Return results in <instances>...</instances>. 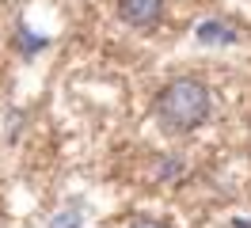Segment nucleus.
Masks as SVG:
<instances>
[{
	"label": "nucleus",
	"mask_w": 251,
	"mask_h": 228,
	"mask_svg": "<svg viewBox=\"0 0 251 228\" xmlns=\"http://www.w3.org/2000/svg\"><path fill=\"white\" fill-rule=\"evenodd\" d=\"M114 12L126 27L133 30H152L164 19V0H114Z\"/></svg>",
	"instance_id": "obj_2"
},
{
	"label": "nucleus",
	"mask_w": 251,
	"mask_h": 228,
	"mask_svg": "<svg viewBox=\"0 0 251 228\" xmlns=\"http://www.w3.org/2000/svg\"><path fill=\"white\" fill-rule=\"evenodd\" d=\"M76 225H80V213L76 209H65V217H61V221H53L50 228H76Z\"/></svg>",
	"instance_id": "obj_3"
},
{
	"label": "nucleus",
	"mask_w": 251,
	"mask_h": 228,
	"mask_svg": "<svg viewBox=\"0 0 251 228\" xmlns=\"http://www.w3.org/2000/svg\"><path fill=\"white\" fill-rule=\"evenodd\" d=\"M213 114V91L198 76H172L152 99V118L164 133H194Z\"/></svg>",
	"instance_id": "obj_1"
},
{
	"label": "nucleus",
	"mask_w": 251,
	"mask_h": 228,
	"mask_svg": "<svg viewBox=\"0 0 251 228\" xmlns=\"http://www.w3.org/2000/svg\"><path fill=\"white\" fill-rule=\"evenodd\" d=\"M129 228H172V225H164V221H156V217H141V221H133Z\"/></svg>",
	"instance_id": "obj_4"
}]
</instances>
